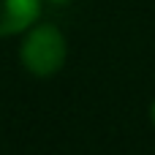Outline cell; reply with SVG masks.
Listing matches in <instances>:
<instances>
[{
	"label": "cell",
	"mask_w": 155,
	"mask_h": 155,
	"mask_svg": "<svg viewBox=\"0 0 155 155\" xmlns=\"http://www.w3.org/2000/svg\"><path fill=\"white\" fill-rule=\"evenodd\" d=\"M22 65L33 76H52L65 63V38L54 25H35L22 41L19 49Z\"/></svg>",
	"instance_id": "obj_1"
},
{
	"label": "cell",
	"mask_w": 155,
	"mask_h": 155,
	"mask_svg": "<svg viewBox=\"0 0 155 155\" xmlns=\"http://www.w3.org/2000/svg\"><path fill=\"white\" fill-rule=\"evenodd\" d=\"M41 0H0V35H14L35 25Z\"/></svg>",
	"instance_id": "obj_2"
},
{
	"label": "cell",
	"mask_w": 155,
	"mask_h": 155,
	"mask_svg": "<svg viewBox=\"0 0 155 155\" xmlns=\"http://www.w3.org/2000/svg\"><path fill=\"white\" fill-rule=\"evenodd\" d=\"M150 120L155 123V101H153V106H150Z\"/></svg>",
	"instance_id": "obj_3"
},
{
	"label": "cell",
	"mask_w": 155,
	"mask_h": 155,
	"mask_svg": "<svg viewBox=\"0 0 155 155\" xmlns=\"http://www.w3.org/2000/svg\"><path fill=\"white\" fill-rule=\"evenodd\" d=\"M49 3H68V0H49Z\"/></svg>",
	"instance_id": "obj_4"
}]
</instances>
